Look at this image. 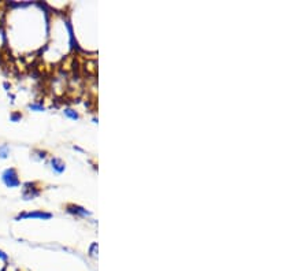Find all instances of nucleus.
I'll list each match as a JSON object with an SVG mask.
<instances>
[{
    "instance_id": "39448f33",
    "label": "nucleus",
    "mask_w": 308,
    "mask_h": 271,
    "mask_svg": "<svg viewBox=\"0 0 308 271\" xmlns=\"http://www.w3.org/2000/svg\"><path fill=\"white\" fill-rule=\"evenodd\" d=\"M10 155V148L7 144H0V159H7Z\"/></svg>"
},
{
    "instance_id": "0eeeda50",
    "label": "nucleus",
    "mask_w": 308,
    "mask_h": 271,
    "mask_svg": "<svg viewBox=\"0 0 308 271\" xmlns=\"http://www.w3.org/2000/svg\"><path fill=\"white\" fill-rule=\"evenodd\" d=\"M29 108L33 111H44L45 110V107L43 106V103H32V104H29Z\"/></svg>"
},
{
    "instance_id": "423d86ee",
    "label": "nucleus",
    "mask_w": 308,
    "mask_h": 271,
    "mask_svg": "<svg viewBox=\"0 0 308 271\" xmlns=\"http://www.w3.org/2000/svg\"><path fill=\"white\" fill-rule=\"evenodd\" d=\"M63 114L67 117V118L73 119V121H75V119L80 118V115H78L77 111H74L73 108H65V111H63Z\"/></svg>"
},
{
    "instance_id": "f03ea898",
    "label": "nucleus",
    "mask_w": 308,
    "mask_h": 271,
    "mask_svg": "<svg viewBox=\"0 0 308 271\" xmlns=\"http://www.w3.org/2000/svg\"><path fill=\"white\" fill-rule=\"evenodd\" d=\"M49 219L52 218V214L45 212V211H30V212H22L16 217V221L18 219Z\"/></svg>"
},
{
    "instance_id": "6e6552de",
    "label": "nucleus",
    "mask_w": 308,
    "mask_h": 271,
    "mask_svg": "<svg viewBox=\"0 0 308 271\" xmlns=\"http://www.w3.org/2000/svg\"><path fill=\"white\" fill-rule=\"evenodd\" d=\"M7 260H8V255L0 249V262H7Z\"/></svg>"
},
{
    "instance_id": "7ed1b4c3",
    "label": "nucleus",
    "mask_w": 308,
    "mask_h": 271,
    "mask_svg": "<svg viewBox=\"0 0 308 271\" xmlns=\"http://www.w3.org/2000/svg\"><path fill=\"white\" fill-rule=\"evenodd\" d=\"M51 168H52L55 172H57V174H62V172L66 170V164L63 163L62 159H59V158H52V159H51Z\"/></svg>"
},
{
    "instance_id": "20e7f679",
    "label": "nucleus",
    "mask_w": 308,
    "mask_h": 271,
    "mask_svg": "<svg viewBox=\"0 0 308 271\" xmlns=\"http://www.w3.org/2000/svg\"><path fill=\"white\" fill-rule=\"evenodd\" d=\"M67 211L71 214H77V215H82V217H86V215H89V212L84 209L82 207H78V205H69L67 207Z\"/></svg>"
},
{
    "instance_id": "f257e3e1",
    "label": "nucleus",
    "mask_w": 308,
    "mask_h": 271,
    "mask_svg": "<svg viewBox=\"0 0 308 271\" xmlns=\"http://www.w3.org/2000/svg\"><path fill=\"white\" fill-rule=\"evenodd\" d=\"M2 181H3V184L6 185L7 188H18L21 185L18 171H16L14 167L6 168V170L2 172Z\"/></svg>"
},
{
    "instance_id": "1a4fd4ad",
    "label": "nucleus",
    "mask_w": 308,
    "mask_h": 271,
    "mask_svg": "<svg viewBox=\"0 0 308 271\" xmlns=\"http://www.w3.org/2000/svg\"><path fill=\"white\" fill-rule=\"evenodd\" d=\"M20 118H22V115H21V114H16V115L12 114L11 117H10V119H11L12 122H15V121H18Z\"/></svg>"
}]
</instances>
